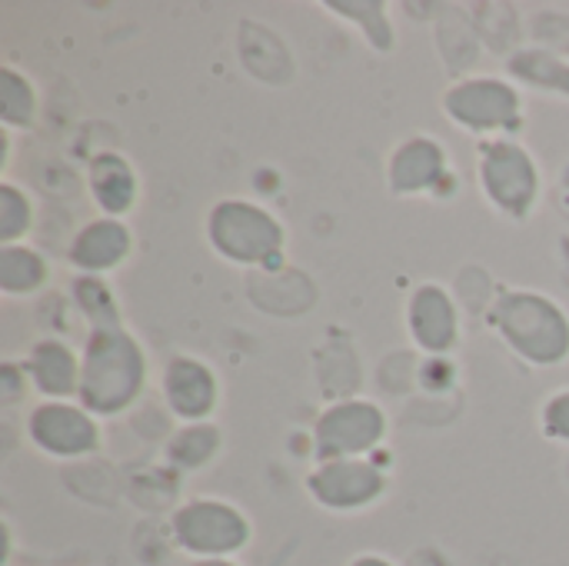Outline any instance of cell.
Listing matches in <instances>:
<instances>
[{
	"label": "cell",
	"instance_id": "6da1fadb",
	"mask_svg": "<svg viewBox=\"0 0 569 566\" xmlns=\"http://www.w3.org/2000/svg\"><path fill=\"white\" fill-rule=\"evenodd\" d=\"M143 354L120 324L93 327L80 357V400L87 414L110 417L130 407L143 387Z\"/></svg>",
	"mask_w": 569,
	"mask_h": 566
},
{
	"label": "cell",
	"instance_id": "7a4b0ae2",
	"mask_svg": "<svg viewBox=\"0 0 569 566\" xmlns=\"http://www.w3.org/2000/svg\"><path fill=\"white\" fill-rule=\"evenodd\" d=\"M493 324L500 337L537 367L560 364L569 354L567 314L540 294H507L493 307Z\"/></svg>",
	"mask_w": 569,
	"mask_h": 566
},
{
	"label": "cell",
	"instance_id": "3957f363",
	"mask_svg": "<svg viewBox=\"0 0 569 566\" xmlns=\"http://www.w3.org/2000/svg\"><path fill=\"white\" fill-rule=\"evenodd\" d=\"M210 244L233 264H277L283 254V227L250 200H220L207 220Z\"/></svg>",
	"mask_w": 569,
	"mask_h": 566
},
{
	"label": "cell",
	"instance_id": "277c9868",
	"mask_svg": "<svg viewBox=\"0 0 569 566\" xmlns=\"http://www.w3.org/2000/svg\"><path fill=\"white\" fill-rule=\"evenodd\" d=\"M170 534L193 560H233L250 544V520L233 504L200 497L173 514Z\"/></svg>",
	"mask_w": 569,
	"mask_h": 566
},
{
	"label": "cell",
	"instance_id": "5b68a950",
	"mask_svg": "<svg viewBox=\"0 0 569 566\" xmlns=\"http://www.w3.org/2000/svg\"><path fill=\"white\" fill-rule=\"evenodd\" d=\"M387 434V417L370 400H343L317 420V460H360Z\"/></svg>",
	"mask_w": 569,
	"mask_h": 566
},
{
	"label": "cell",
	"instance_id": "8992f818",
	"mask_svg": "<svg viewBox=\"0 0 569 566\" xmlns=\"http://www.w3.org/2000/svg\"><path fill=\"white\" fill-rule=\"evenodd\" d=\"M480 180L487 197L510 217H523L540 190L537 163L533 157L510 143V140H493L480 153Z\"/></svg>",
	"mask_w": 569,
	"mask_h": 566
},
{
	"label": "cell",
	"instance_id": "52a82bcc",
	"mask_svg": "<svg viewBox=\"0 0 569 566\" xmlns=\"http://www.w3.org/2000/svg\"><path fill=\"white\" fill-rule=\"evenodd\" d=\"M443 110L473 133H493V130H513L520 127V97L513 87L493 77L463 80L447 90Z\"/></svg>",
	"mask_w": 569,
	"mask_h": 566
},
{
	"label": "cell",
	"instance_id": "ba28073f",
	"mask_svg": "<svg viewBox=\"0 0 569 566\" xmlns=\"http://www.w3.org/2000/svg\"><path fill=\"white\" fill-rule=\"evenodd\" d=\"M307 490L320 507L350 514L380 500L387 490V480L380 467H373L370 460H330V464H320L307 477Z\"/></svg>",
	"mask_w": 569,
	"mask_h": 566
},
{
	"label": "cell",
	"instance_id": "9c48e42d",
	"mask_svg": "<svg viewBox=\"0 0 569 566\" xmlns=\"http://www.w3.org/2000/svg\"><path fill=\"white\" fill-rule=\"evenodd\" d=\"M30 440L50 454V457H83L97 447V424L93 414L67 404V400H50L40 404L30 420H27Z\"/></svg>",
	"mask_w": 569,
	"mask_h": 566
},
{
	"label": "cell",
	"instance_id": "30bf717a",
	"mask_svg": "<svg viewBox=\"0 0 569 566\" xmlns=\"http://www.w3.org/2000/svg\"><path fill=\"white\" fill-rule=\"evenodd\" d=\"M163 397L177 417L203 424L217 407V377L193 357H173L163 370Z\"/></svg>",
	"mask_w": 569,
	"mask_h": 566
},
{
	"label": "cell",
	"instance_id": "8fae6325",
	"mask_svg": "<svg viewBox=\"0 0 569 566\" xmlns=\"http://www.w3.org/2000/svg\"><path fill=\"white\" fill-rule=\"evenodd\" d=\"M457 307L443 287L427 284L410 297V334L427 354H447L457 344Z\"/></svg>",
	"mask_w": 569,
	"mask_h": 566
},
{
	"label": "cell",
	"instance_id": "7c38bea8",
	"mask_svg": "<svg viewBox=\"0 0 569 566\" xmlns=\"http://www.w3.org/2000/svg\"><path fill=\"white\" fill-rule=\"evenodd\" d=\"M447 153L433 137H410L390 157V187L393 193H423L443 183Z\"/></svg>",
	"mask_w": 569,
	"mask_h": 566
},
{
	"label": "cell",
	"instance_id": "4fadbf2b",
	"mask_svg": "<svg viewBox=\"0 0 569 566\" xmlns=\"http://www.w3.org/2000/svg\"><path fill=\"white\" fill-rule=\"evenodd\" d=\"M127 250H130V230L117 217H100L87 224L70 244V264L87 277H97L103 270H113L127 257Z\"/></svg>",
	"mask_w": 569,
	"mask_h": 566
},
{
	"label": "cell",
	"instance_id": "5bb4252c",
	"mask_svg": "<svg viewBox=\"0 0 569 566\" xmlns=\"http://www.w3.org/2000/svg\"><path fill=\"white\" fill-rule=\"evenodd\" d=\"M23 374L30 384L53 400H67L80 394V360L73 350L60 340H43L30 350V360L23 364Z\"/></svg>",
	"mask_w": 569,
	"mask_h": 566
},
{
	"label": "cell",
	"instance_id": "9a60e30c",
	"mask_svg": "<svg viewBox=\"0 0 569 566\" xmlns=\"http://www.w3.org/2000/svg\"><path fill=\"white\" fill-rule=\"evenodd\" d=\"M90 190L107 217H120L137 197V177L120 153L107 150L90 160Z\"/></svg>",
	"mask_w": 569,
	"mask_h": 566
},
{
	"label": "cell",
	"instance_id": "2e32d148",
	"mask_svg": "<svg viewBox=\"0 0 569 566\" xmlns=\"http://www.w3.org/2000/svg\"><path fill=\"white\" fill-rule=\"evenodd\" d=\"M47 277V264L37 250L10 244L0 250V290L17 297V294H33Z\"/></svg>",
	"mask_w": 569,
	"mask_h": 566
},
{
	"label": "cell",
	"instance_id": "e0dca14e",
	"mask_svg": "<svg viewBox=\"0 0 569 566\" xmlns=\"http://www.w3.org/2000/svg\"><path fill=\"white\" fill-rule=\"evenodd\" d=\"M220 450V430L210 424H190L187 430H180L170 440V464H177L180 470H197L203 467L213 454Z\"/></svg>",
	"mask_w": 569,
	"mask_h": 566
},
{
	"label": "cell",
	"instance_id": "ac0fdd59",
	"mask_svg": "<svg viewBox=\"0 0 569 566\" xmlns=\"http://www.w3.org/2000/svg\"><path fill=\"white\" fill-rule=\"evenodd\" d=\"M33 110H37L33 87L13 67H3L0 70V117H3V127H30Z\"/></svg>",
	"mask_w": 569,
	"mask_h": 566
},
{
	"label": "cell",
	"instance_id": "d6986e66",
	"mask_svg": "<svg viewBox=\"0 0 569 566\" xmlns=\"http://www.w3.org/2000/svg\"><path fill=\"white\" fill-rule=\"evenodd\" d=\"M73 294H77V304L83 307L90 327L120 324L117 307H113V297H110V290L103 287V280H97V277H80L77 287H73Z\"/></svg>",
	"mask_w": 569,
	"mask_h": 566
},
{
	"label": "cell",
	"instance_id": "ffe728a7",
	"mask_svg": "<svg viewBox=\"0 0 569 566\" xmlns=\"http://www.w3.org/2000/svg\"><path fill=\"white\" fill-rule=\"evenodd\" d=\"M30 227V200L13 187V183H3L0 187V240L3 247L17 244Z\"/></svg>",
	"mask_w": 569,
	"mask_h": 566
},
{
	"label": "cell",
	"instance_id": "44dd1931",
	"mask_svg": "<svg viewBox=\"0 0 569 566\" xmlns=\"http://www.w3.org/2000/svg\"><path fill=\"white\" fill-rule=\"evenodd\" d=\"M330 7L340 13H350V20H357L367 30L370 43H377L380 50H390L393 33H390V23L383 17V3H330Z\"/></svg>",
	"mask_w": 569,
	"mask_h": 566
},
{
	"label": "cell",
	"instance_id": "7402d4cb",
	"mask_svg": "<svg viewBox=\"0 0 569 566\" xmlns=\"http://www.w3.org/2000/svg\"><path fill=\"white\" fill-rule=\"evenodd\" d=\"M543 427H547L550 437L569 440V390L547 400V407H543Z\"/></svg>",
	"mask_w": 569,
	"mask_h": 566
},
{
	"label": "cell",
	"instance_id": "603a6c76",
	"mask_svg": "<svg viewBox=\"0 0 569 566\" xmlns=\"http://www.w3.org/2000/svg\"><path fill=\"white\" fill-rule=\"evenodd\" d=\"M350 566H393L387 557H380V554H360L357 560H350Z\"/></svg>",
	"mask_w": 569,
	"mask_h": 566
},
{
	"label": "cell",
	"instance_id": "cb8c5ba5",
	"mask_svg": "<svg viewBox=\"0 0 569 566\" xmlns=\"http://www.w3.org/2000/svg\"><path fill=\"white\" fill-rule=\"evenodd\" d=\"M190 566H240V564H233V560H193Z\"/></svg>",
	"mask_w": 569,
	"mask_h": 566
}]
</instances>
